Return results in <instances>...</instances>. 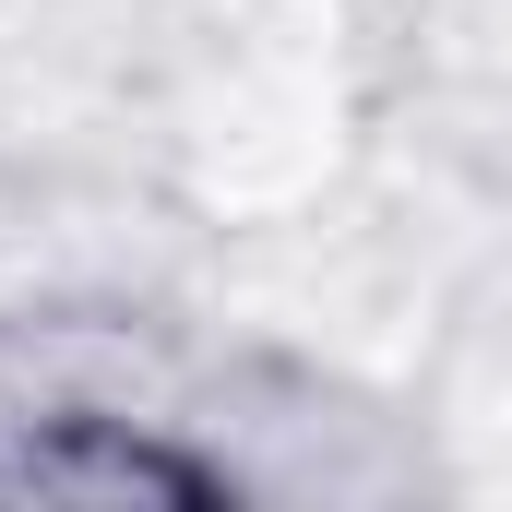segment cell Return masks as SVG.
<instances>
[{
    "label": "cell",
    "mask_w": 512,
    "mask_h": 512,
    "mask_svg": "<svg viewBox=\"0 0 512 512\" xmlns=\"http://www.w3.org/2000/svg\"><path fill=\"white\" fill-rule=\"evenodd\" d=\"M0 489H12V501H48V512H131V501H203V477H191V465H167L155 441H131V429H96V417H72V429L24 441V453L0 465Z\"/></svg>",
    "instance_id": "cell-1"
}]
</instances>
